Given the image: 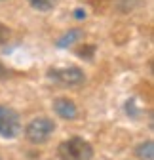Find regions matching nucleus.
<instances>
[{
  "label": "nucleus",
  "mask_w": 154,
  "mask_h": 160,
  "mask_svg": "<svg viewBox=\"0 0 154 160\" xmlns=\"http://www.w3.org/2000/svg\"><path fill=\"white\" fill-rule=\"evenodd\" d=\"M57 154H59L61 160H91L93 158V147L84 137L72 135L57 147Z\"/></svg>",
  "instance_id": "nucleus-1"
},
{
  "label": "nucleus",
  "mask_w": 154,
  "mask_h": 160,
  "mask_svg": "<svg viewBox=\"0 0 154 160\" xmlns=\"http://www.w3.org/2000/svg\"><path fill=\"white\" fill-rule=\"evenodd\" d=\"M55 130V124L51 122L50 118L46 116H40V118H34L31 120V122L27 124L25 128V135L31 143H36V145H40V143H46L50 135L53 133Z\"/></svg>",
  "instance_id": "nucleus-2"
},
{
  "label": "nucleus",
  "mask_w": 154,
  "mask_h": 160,
  "mask_svg": "<svg viewBox=\"0 0 154 160\" xmlns=\"http://www.w3.org/2000/svg\"><path fill=\"white\" fill-rule=\"evenodd\" d=\"M48 76L55 84H61V86H80L86 80L84 71L78 67H55L48 71Z\"/></svg>",
  "instance_id": "nucleus-3"
},
{
  "label": "nucleus",
  "mask_w": 154,
  "mask_h": 160,
  "mask_svg": "<svg viewBox=\"0 0 154 160\" xmlns=\"http://www.w3.org/2000/svg\"><path fill=\"white\" fill-rule=\"evenodd\" d=\"M21 132V118L12 107L0 105V137L12 139Z\"/></svg>",
  "instance_id": "nucleus-4"
},
{
  "label": "nucleus",
  "mask_w": 154,
  "mask_h": 160,
  "mask_svg": "<svg viewBox=\"0 0 154 160\" xmlns=\"http://www.w3.org/2000/svg\"><path fill=\"white\" fill-rule=\"evenodd\" d=\"M53 111L61 118H65V120H72V118H76V114H78L76 103L72 101V99H69V97H57L53 101Z\"/></svg>",
  "instance_id": "nucleus-5"
},
{
  "label": "nucleus",
  "mask_w": 154,
  "mask_h": 160,
  "mask_svg": "<svg viewBox=\"0 0 154 160\" xmlns=\"http://www.w3.org/2000/svg\"><path fill=\"white\" fill-rule=\"evenodd\" d=\"M82 38V31L80 29H72L69 31L67 34H63L59 40H57V48H67V46H72L76 40H80Z\"/></svg>",
  "instance_id": "nucleus-6"
},
{
  "label": "nucleus",
  "mask_w": 154,
  "mask_h": 160,
  "mask_svg": "<svg viewBox=\"0 0 154 160\" xmlns=\"http://www.w3.org/2000/svg\"><path fill=\"white\" fill-rule=\"evenodd\" d=\"M135 154L141 160H152L154 158V145H152L150 139H148V141H145V143H141V145H137Z\"/></svg>",
  "instance_id": "nucleus-7"
},
{
  "label": "nucleus",
  "mask_w": 154,
  "mask_h": 160,
  "mask_svg": "<svg viewBox=\"0 0 154 160\" xmlns=\"http://www.w3.org/2000/svg\"><path fill=\"white\" fill-rule=\"evenodd\" d=\"M57 2L59 0H29V4L36 10H40V12H48V10H53L57 6Z\"/></svg>",
  "instance_id": "nucleus-8"
},
{
  "label": "nucleus",
  "mask_w": 154,
  "mask_h": 160,
  "mask_svg": "<svg viewBox=\"0 0 154 160\" xmlns=\"http://www.w3.org/2000/svg\"><path fill=\"white\" fill-rule=\"evenodd\" d=\"M10 29L4 25V23H0V44H4V42H8V38H10Z\"/></svg>",
  "instance_id": "nucleus-9"
},
{
  "label": "nucleus",
  "mask_w": 154,
  "mask_h": 160,
  "mask_svg": "<svg viewBox=\"0 0 154 160\" xmlns=\"http://www.w3.org/2000/svg\"><path fill=\"white\" fill-rule=\"evenodd\" d=\"M74 15H76V17H78V19H84V17H86V12L78 8V10H76V12H74Z\"/></svg>",
  "instance_id": "nucleus-10"
},
{
  "label": "nucleus",
  "mask_w": 154,
  "mask_h": 160,
  "mask_svg": "<svg viewBox=\"0 0 154 160\" xmlns=\"http://www.w3.org/2000/svg\"><path fill=\"white\" fill-rule=\"evenodd\" d=\"M0 160H2V158H0Z\"/></svg>",
  "instance_id": "nucleus-11"
}]
</instances>
